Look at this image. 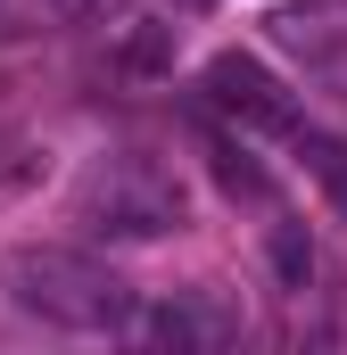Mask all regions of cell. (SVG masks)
Wrapping results in <instances>:
<instances>
[{"instance_id": "obj_4", "label": "cell", "mask_w": 347, "mask_h": 355, "mask_svg": "<svg viewBox=\"0 0 347 355\" xmlns=\"http://www.w3.org/2000/svg\"><path fill=\"white\" fill-rule=\"evenodd\" d=\"M207 99H215L232 124L264 132V141H306V107H298V91L281 83L264 58H248V50H215V58H207Z\"/></svg>"}, {"instance_id": "obj_1", "label": "cell", "mask_w": 347, "mask_h": 355, "mask_svg": "<svg viewBox=\"0 0 347 355\" xmlns=\"http://www.w3.org/2000/svg\"><path fill=\"white\" fill-rule=\"evenodd\" d=\"M0 289H8V306L17 314H33V322H50V331H124L133 314H141V297H133V281L108 265V257H91L75 240H25V248H8L0 257Z\"/></svg>"}, {"instance_id": "obj_5", "label": "cell", "mask_w": 347, "mask_h": 355, "mask_svg": "<svg viewBox=\"0 0 347 355\" xmlns=\"http://www.w3.org/2000/svg\"><path fill=\"white\" fill-rule=\"evenodd\" d=\"M273 265L289 289H306V272H314V240H306V223H273Z\"/></svg>"}, {"instance_id": "obj_3", "label": "cell", "mask_w": 347, "mask_h": 355, "mask_svg": "<svg viewBox=\"0 0 347 355\" xmlns=\"http://www.w3.org/2000/svg\"><path fill=\"white\" fill-rule=\"evenodd\" d=\"M124 355H240V314L215 289H174L124 322Z\"/></svg>"}, {"instance_id": "obj_6", "label": "cell", "mask_w": 347, "mask_h": 355, "mask_svg": "<svg viewBox=\"0 0 347 355\" xmlns=\"http://www.w3.org/2000/svg\"><path fill=\"white\" fill-rule=\"evenodd\" d=\"M158 58H166V33H158V25H149V33H133V67H158Z\"/></svg>"}, {"instance_id": "obj_2", "label": "cell", "mask_w": 347, "mask_h": 355, "mask_svg": "<svg viewBox=\"0 0 347 355\" xmlns=\"http://www.w3.org/2000/svg\"><path fill=\"white\" fill-rule=\"evenodd\" d=\"M67 215H75L83 232H99V240H158V232H182L190 198H182V182H174L158 157L108 149V157H91L83 174H75Z\"/></svg>"}]
</instances>
